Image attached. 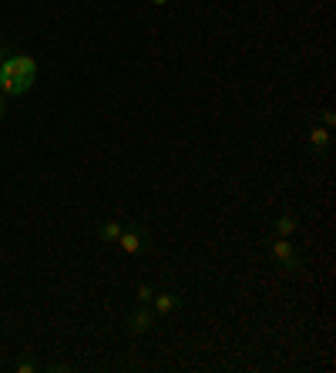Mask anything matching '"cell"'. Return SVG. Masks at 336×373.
Returning <instances> with one entry per match:
<instances>
[{
    "mask_svg": "<svg viewBox=\"0 0 336 373\" xmlns=\"http://www.w3.org/2000/svg\"><path fill=\"white\" fill-rule=\"evenodd\" d=\"M38 81V61L21 51H0V91L7 98H21Z\"/></svg>",
    "mask_w": 336,
    "mask_h": 373,
    "instance_id": "1",
    "label": "cell"
},
{
    "mask_svg": "<svg viewBox=\"0 0 336 373\" xmlns=\"http://www.w3.org/2000/svg\"><path fill=\"white\" fill-rule=\"evenodd\" d=\"M269 252H272V259L279 262V269H283V272L303 269V256H299V249H296V243H293V239L276 235V239L269 243Z\"/></svg>",
    "mask_w": 336,
    "mask_h": 373,
    "instance_id": "2",
    "label": "cell"
},
{
    "mask_svg": "<svg viewBox=\"0 0 336 373\" xmlns=\"http://www.w3.org/2000/svg\"><path fill=\"white\" fill-rule=\"evenodd\" d=\"M145 239H148V235H145L142 226H125L115 245L121 249V252H125V256H138V252L145 249Z\"/></svg>",
    "mask_w": 336,
    "mask_h": 373,
    "instance_id": "3",
    "label": "cell"
},
{
    "mask_svg": "<svg viewBox=\"0 0 336 373\" xmlns=\"http://www.w3.org/2000/svg\"><path fill=\"white\" fill-rule=\"evenodd\" d=\"M152 326H155V309L148 306V303H138V309L128 316V333H135V336L148 333Z\"/></svg>",
    "mask_w": 336,
    "mask_h": 373,
    "instance_id": "4",
    "label": "cell"
},
{
    "mask_svg": "<svg viewBox=\"0 0 336 373\" xmlns=\"http://www.w3.org/2000/svg\"><path fill=\"white\" fill-rule=\"evenodd\" d=\"M330 148H333V131L313 128L310 131V152L316 155V158H330Z\"/></svg>",
    "mask_w": 336,
    "mask_h": 373,
    "instance_id": "5",
    "label": "cell"
},
{
    "mask_svg": "<svg viewBox=\"0 0 336 373\" xmlns=\"http://www.w3.org/2000/svg\"><path fill=\"white\" fill-rule=\"evenodd\" d=\"M179 303H181V296H175V293H155L152 309H155V316H168V313H175Z\"/></svg>",
    "mask_w": 336,
    "mask_h": 373,
    "instance_id": "6",
    "label": "cell"
},
{
    "mask_svg": "<svg viewBox=\"0 0 336 373\" xmlns=\"http://www.w3.org/2000/svg\"><path fill=\"white\" fill-rule=\"evenodd\" d=\"M121 229H125V226H121L118 219H108V222L101 226V243L115 245V243H118V235H121Z\"/></svg>",
    "mask_w": 336,
    "mask_h": 373,
    "instance_id": "7",
    "label": "cell"
},
{
    "mask_svg": "<svg viewBox=\"0 0 336 373\" xmlns=\"http://www.w3.org/2000/svg\"><path fill=\"white\" fill-rule=\"evenodd\" d=\"M299 219L289 212V216H279V222H276V235H286V239H293V232H296Z\"/></svg>",
    "mask_w": 336,
    "mask_h": 373,
    "instance_id": "8",
    "label": "cell"
},
{
    "mask_svg": "<svg viewBox=\"0 0 336 373\" xmlns=\"http://www.w3.org/2000/svg\"><path fill=\"white\" fill-rule=\"evenodd\" d=\"M135 299L152 306V299H155V289H152V286H138V289H135Z\"/></svg>",
    "mask_w": 336,
    "mask_h": 373,
    "instance_id": "9",
    "label": "cell"
},
{
    "mask_svg": "<svg viewBox=\"0 0 336 373\" xmlns=\"http://www.w3.org/2000/svg\"><path fill=\"white\" fill-rule=\"evenodd\" d=\"M13 370H17V373H34V370H38V363H34V360H21Z\"/></svg>",
    "mask_w": 336,
    "mask_h": 373,
    "instance_id": "10",
    "label": "cell"
},
{
    "mask_svg": "<svg viewBox=\"0 0 336 373\" xmlns=\"http://www.w3.org/2000/svg\"><path fill=\"white\" fill-rule=\"evenodd\" d=\"M333 125H336V115L330 111V108H326V111H323V128H330V131H333Z\"/></svg>",
    "mask_w": 336,
    "mask_h": 373,
    "instance_id": "11",
    "label": "cell"
},
{
    "mask_svg": "<svg viewBox=\"0 0 336 373\" xmlns=\"http://www.w3.org/2000/svg\"><path fill=\"white\" fill-rule=\"evenodd\" d=\"M152 4H155V7H165V4H168V0H152Z\"/></svg>",
    "mask_w": 336,
    "mask_h": 373,
    "instance_id": "12",
    "label": "cell"
}]
</instances>
